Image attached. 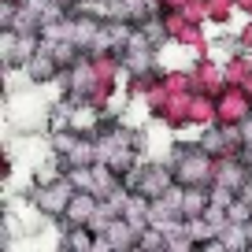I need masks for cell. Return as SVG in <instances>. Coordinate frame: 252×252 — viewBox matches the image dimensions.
Masks as SVG:
<instances>
[{"mask_svg": "<svg viewBox=\"0 0 252 252\" xmlns=\"http://www.w3.org/2000/svg\"><path fill=\"white\" fill-rule=\"evenodd\" d=\"M96 212H100V204H96L89 193H74L71 208H67V219H71V226H89Z\"/></svg>", "mask_w": 252, "mask_h": 252, "instance_id": "cell-1", "label": "cell"}, {"mask_svg": "<svg viewBox=\"0 0 252 252\" xmlns=\"http://www.w3.org/2000/svg\"><path fill=\"white\" fill-rule=\"evenodd\" d=\"M56 63H60V60L45 48V52H37L30 63H26V78H30V82H48L56 74Z\"/></svg>", "mask_w": 252, "mask_h": 252, "instance_id": "cell-3", "label": "cell"}, {"mask_svg": "<svg viewBox=\"0 0 252 252\" xmlns=\"http://www.w3.org/2000/svg\"><path fill=\"white\" fill-rule=\"evenodd\" d=\"M219 241L226 245V252H252V237H249V226H245V222H230L219 234Z\"/></svg>", "mask_w": 252, "mask_h": 252, "instance_id": "cell-2", "label": "cell"}]
</instances>
